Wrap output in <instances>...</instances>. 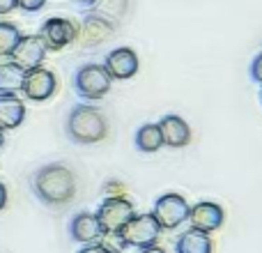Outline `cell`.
I'll list each match as a JSON object with an SVG mask.
<instances>
[{
	"instance_id": "cell-1",
	"label": "cell",
	"mask_w": 262,
	"mask_h": 253,
	"mask_svg": "<svg viewBox=\"0 0 262 253\" xmlns=\"http://www.w3.org/2000/svg\"><path fill=\"white\" fill-rule=\"evenodd\" d=\"M30 189L37 196V200L44 203L46 207H62L72 203L76 196V177L72 168H67L64 163H46L35 171Z\"/></svg>"
},
{
	"instance_id": "cell-2",
	"label": "cell",
	"mask_w": 262,
	"mask_h": 253,
	"mask_svg": "<svg viewBox=\"0 0 262 253\" xmlns=\"http://www.w3.org/2000/svg\"><path fill=\"white\" fill-rule=\"evenodd\" d=\"M64 134L76 145H95L101 143L108 134V120L97 106L76 104L67 115Z\"/></svg>"
},
{
	"instance_id": "cell-3",
	"label": "cell",
	"mask_w": 262,
	"mask_h": 253,
	"mask_svg": "<svg viewBox=\"0 0 262 253\" xmlns=\"http://www.w3.org/2000/svg\"><path fill=\"white\" fill-rule=\"evenodd\" d=\"M113 78L99 62H85L74 74V90L83 101H99L111 92Z\"/></svg>"
},
{
	"instance_id": "cell-4",
	"label": "cell",
	"mask_w": 262,
	"mask_h": 253,
	"mask_svg": "<svg viewBox=\"0 0 262 253\" xmlns=\"http://www.w3.org/2000/svg\"><path fill=\"white\" fill-rule=\"evenodd\" d=\"M161 235V228H159L157 219L152 217V212L145 214H134L127 223L122 226V230L118 233L120 242L124 244V249L131 246V249H147V246H154Z\"/></svg>"
},
{
	"instance_id": "cell-5",
	"label": "cell",
	"mask_w": 262,
	"mask_h": 253,
	"mask_svg": "<svg viewBox=\"0 0 262 253\" xmlns=\"http://www.w3.org/2000/svg\"><path fill=\"white\" fill-rule=\"evenodd\" d=\"M134 214H136V209L129 198H124V196H108V198H104L99 203L95 217L99 221L104 235H115V233L122 230V226Z\"/></svg>"
},
{
	"instance_id": "cell-6",
	"label": "cell",
	"mask_w": 262,
	"mask_h": 253,
	"mask_svg": "<svg viewBox=\"0 0 262 253\" xmlns=\"http://www.w3.org/2000/svg\"><path fill=\"white\" fill-rule=\"evenodd\" d=\"M189 207L191 205L186 203L184 196L170 191V194H163L154 200L152 217L157 219L161 230H175V228H180L189 219Z\"/></svg>"
},
{
	"instance_id": "cell-7",
	"label": "cell",
	"mask_w": 262,
	"mask_h": 253,
	"mask_svg": "<svg viewBox=\"0 0 262 253\" xmlns=\"http://www.w3.org/2000/svg\"><path fill=\"white\" fill-rule=\"evenodd\" d=\"M58 90V78L51 69L46 67H35V69H28L26 76H23V86L21 92L26 99L30 101H46L55 95Z\"/></svg>"
},
{
	"instance_id": "cell-8",
	"label": "cell",
	"mask_w": 262,
	"mask_h": 253,
	"mask_svg": "<svg viewBox=\"0 0 262 253\" xmlns=\"http://www.w3.org/2000/svg\"><path fill=\"white\" fill-rule=\"evenodd\" d=\"M78 37V30L69 18L53 16L46 18L39 28V39L44 41V46L49 51H62L64 46H69Z\"/></svg>"
},
{
	"instance_id": "cell-9",
	"label": "cell",
	"mask_w": 262,
	"mask_h": 253,
	"mask_svg": "<svg viewBox=\"0 0 262 253\" xmlns=\"http://www.w3.org/2000/svg\"><path fill=\"white\" fill-rule=\"evenodd\" d=\"M104 69L108 72V76L113 78V81H129V78H134L140 69L138 53H136L134 49H129V46L113 49L111 53H106Z\"/></svg>"
},
{
	"instance_id": "cell-10",
	"label": "cell",
	"mask_w": 262,
	"mask_h": 253,
	"mask_svg": "<svg viewBox=\"0 0 262 253\" xmlns=\"http://www.w3.org/2000/svg\"><path fill=\"white\" fill-rule=\"evenodd\" d=\"M186 221L191 223V228L203 233H216L219 228L226 221V212L219 203H212V200H200V203L191 205L189 207V219Z\"/></svg>"
},
{
	"instance_id": "cell-11",
	"label": "cell",
	"mask_w": 262,
	"mask_h": 253,
	"mask_svg": "<svg viewBox=\"0 0 262 253\" xmlns=\"http://www.w3.org/2000/svg\"><path fill=\"white\" fill-rule=\"evenodd\" d=\"M46 53H49V49H46L44 41L39 39V35H23L21 39H18L14 53L9 55V60L16 62L23 72H28V69L41 67L46 60Z\"/></svg>"
},
{
	"instance_id": "cell-12",
	"label": "cell",
	"mask_w": 262,
	"mask_h": 253,
	"mask_svg": "<svg viewBox=\"0 0 262 253\" xmlns=\"http://www.w3.org/2000/svg\"><path fill=\"white\" fill-rule=\"evenodd\" d=\"M159 131H161V140L166 147L182 150L191 143V126L182 115L168 113L159 120Z\"/></svg>"
},
{
	"instance_id": "cell-13",
	"label": "cell",
	"mask_w": 262,
	"mask_h": 253,
	"mask_svg": "<svg viewBox=\"0 0 262 253\" xmlns=\"http://www.w3.org/2000/svg\"><path fill=\"white\" fill-rule=\"evenodd\" d=\"M69 237L78 244L88 246V244H97L104 237V230H101L99 221H97L95 212H78L72 217L69 221Z\"/></svg>"
},
{
	"instance_id": "cell-14",
	"label": "cell",
	"mask_w": 262,
	"mask_h": 253,
	"mask_svg": "<svg viewBox=\"0 0 262 253\" xmlns=\"http://www.w3.org/2000/svg\"><path fill=\"white\" fill-rule=\"evenodd\" d=\"M212 251H214L212 235L195 230V228L184 230L175 242V253H212Z\"/></svg>"
},
{
	"instance_id": "cell-15",
	"label": "cell",
	"mask_w": 262,
	"mask_h": 253,
	"mask_svg": "<svg viewBox=\"0 0 262 253\" xmlns=\"http://www.w3.org/2000/svg\"><path fill=\"white\" fill-rule=\"evenodd\" d=\"M23 120H26V104L18 99V95L0 97V129H16L23 124Z\"/></svg>"
},
{
	"instance_id": "cell-16",
	"label": "cell",
	"mask_w": 262,
	"mask_h": 253,
	"mask_svg": "<svg viewBox=\"0 0 262 253\" xmlns=\"http://www.w3.org/2000/svg\"><path fill=\"white\" fill-rule=\"evenodd\" d=\"M23 76H26V72L16 62H12V60L0 62V97L18 95L23 86Z\"/></svg>"
},
{
	"instance_id": "cell-17",
	"label": "cell",
	"mask_w": 262,
	"mask_h": 253,
	"mask_svg": "<svg viewBox=\"0 0 262 253\" xmlns=\"http://www.w3.org/2000/svg\"><path fill=\"white\" fill-rule=\"evenodd\" d=\"M136 150L138 152H145V154H152V152H159L163 147V140H161V131H159V124L157 122H145L138 126L136 131Z\"/></svg>"
},
{
	"instance_id": "cell-18",
	"label": "cell",
	"mask_w": 262,
	"mask_h": 253,
	"mask_svg": "<svg viewBox=\"0 0 262 253\" xmlns=\"http://www.w3.org/2000/svg\"><path fill=\"white\" fill-rule=\"evenodd\" d=\"M21 37L23 35L18 30V26H14L9 21H0V58H9Z\"/></svg>"
},
{
	"instance_id": "cell-19",
	"label": "cell",
	"mask_w": 262,
	"mask_h": 253,
	"mask_svg": "<svg viewBox=\"0 0 262 253\" xmlns=\"http://www.w3.org/2000/svg\"><path fill=\"white\" fill-rule=\"evenodd\" d=\"M44 5H46V0H16V7L28 14H35L39 9H44Z\"/></svg>"
},
{
	"instance_id": "cell-20",
	"label": "cell",
	"mask_w": 262,
	"mask_h": 253,
	"mask_svg": "<svg viewBox=\"0 0 262 253\" xmlns=\"http://www.w3.org/2000/svg\"><path fill=\"white\" fill-rule=\"evenodd\" d=\"M249 74H251V81L262 86V53H258L253 58V62H251V67H249Z\"/></svg>"
},
{
	"instance_id": "cell-21",
	"label": "cell",
	"mask_w": 262,
	"mask_h": 253,
	"mask_svg": "<svg viewBox=\"0 0 262 253\" xmlns=\"http://www.w3.org/2000/svg\"><path fill=\"white\" fill-rule=\"evenodd\" d=\"M78 253H111L108 249H106L101 242H97V244H88V246H83Z\"/></svg>"
},
{
	"instance_id": "cell-22",
	"label": "cell",
	"mask_w": 262,
	"mask_h": 253,
	"mask_svg": "<svg viewBox=\"0 0 262 253\" xmlns=\"http://www.w3.org/2000/svg\"><path fill=\"white\" fill-rule=\"evenodd\" d=\"M14 9H16V0H0V16H7Z\"/></svg>"
},
{
	"instance_id": "cell-23",
	"label": "cell",
	"mask_w": 262,
	"mask_h": 253,
	"mask_svg": "<svg viewBox=\"0 0 262 253\" xmlns=\"http://www.w3.org/2000/svg\"><path fill=\"white\" fill-rule=\"evenodd\" d=\"M5 205H7V186L5 182H0V212L5 209Z\"/></svg>"
},
{
	"instance_id": "cell-24",
	"label": "cell",
	"mask_w": 262,
	"mask_h": 253,
	"mask_svg": "<svg viewBox=\"0 0 262 253\" xmlns=\"http://www.w3.org/2000/svg\"><path fill=\"white\" fill-rule=\"evenodd\" d=\"M74 3H76L78 7H95L99 0H74Z\"/></svg>"
},
{
	"instance_id": "cell-25",
	"label": "cell",
	"mask_w": 262,
	"mask_h": 253,
	"mask_svg": "<svg viewBox=\"0 0 262 253\" xmlns=\"http://www.w3.org/2000/svg\"><path fill=\"white\" fill-rule=\"evenodd\" d=\"M138 253H166V251H163L161 246H157V244H154V246H147V249H140Z\"/></svg>"
},
{
	"instance_id": "cell-26",
	"label": "cell",
	"mask_w": 262,
	"mask_h": 253,
	"mask_svg": "<svg viewBox=\"0 0 262 253\" xmlns=\"http://www.w3.org/2000/svg\"><path fill=\"white\" fill-rule=\"evenodd\" d=\"M3 145H5V131L0 129V150H3Z\"/></svg>"
},
{
	"instance_id": "cell-27",
	"label": "cell",
	"mask_w": 262,
	"mask_h": 253,
	"mask_svg": "<svg viewBox=\"0 0 262 253\" xmlns=\"http://www.w3.org/2000/svg\"><path fill=\"white\" fill-rule=\"evenodd\" d=\"M260 101H262V86H260Z\"/></svg>"
}]
</instances>
